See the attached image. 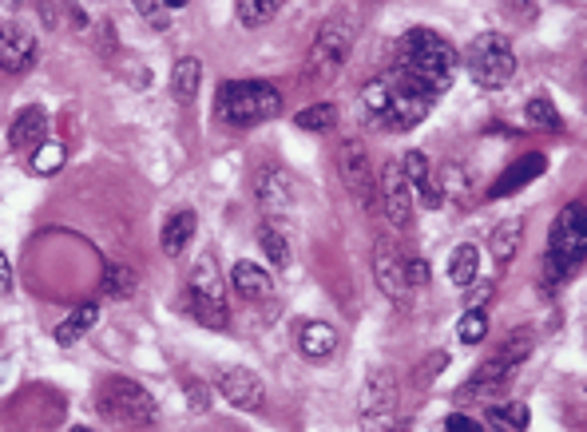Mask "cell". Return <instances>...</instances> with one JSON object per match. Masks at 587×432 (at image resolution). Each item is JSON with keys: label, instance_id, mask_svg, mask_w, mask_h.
<instances>
[{"label": "cell", "instance_id": "cell-20", "mask_svg": "<svg viewBox=\"0 0 587 432\" xmlns=\"http://www.w3.org/2000/svg\"><path fill=\"white\" fill-rule=\"evenodd\" d=\"M338 341L342 337L330 322H302V329H298V353L306 361H330L338 353Z\"/></svg>", "mask_w": 587, "mask_h": 432}, {"label": "cell", "instance_id": "cell-3", "mask_svg": "<svg viewBox=\"0 0 587 432\" xmlns=\"http://www.w3.org/2000/svg\"><path fill=\"white\" fill-rule=\"evenodd\" d=\"M282 115V96L274 84L262 80H235L219 88V119L231 127H254Z\"/></svg>", "mask_w": 587, "mask_h": 432}, {"label": "cell", "instance_id": "cell-43", "mask_svg": "<svg viewBox=\"0 0 587 432\" xmlns=\"http://www.w3.org/2000/svg\"><path fill=\"white\" fill-rule=\"evenodd\" d=\"M0 290H4V286H0Z\"/></svg>", "mask_w": 587, "mask_h": 432}, {"label": "cell", "instance_id": "cell-9", "mask_svg": "<svg viewBox=\"0 0 587 432\" xmlns=\"http://www.w3.org/2000/svg\"><path fill=\"white\" fill-rule=\"evenodd\" d=\"M532 345H536L532 329H512V333L492 349V357L476 369V377H472V385L465 389V393H492V389H500V385L516 373V365L528 361Z\"/></svg>", "mask_w": 587, "mask_h": 432}, {"label": "cell", "instance_id": "cell-12", "mask_svg": "<svg viewBox=\"0 0 587 432\" xmlns=\"http://www.w3.org/2000/svg\"><path fill=\"white\" fill-rule=\"evenodd\" d=\"M338 171H342L346 191L369 211L373 199H377V175L369 167V155H365V143L361 139H342V147H338Z\"/></svg>", "mask_w": 587, "mask_h": 432}, {"label": "cell", "instance_id": "cell-30", "mask_svg": "<svg viewBox=\"0 0 587 432\" xmlns=\"http://www.w3.org/2000/svg\"><path fill=\"white\" fill-rule=\"evenodd\" d=\"M524 119H528L532 127H540V131H560V127H564L560 111H556V104H552L548 96H536V100H528V108H524Z\"/></svg>", "mask_w": 587, "mask_h": 432}, {"label": "cell", "instance_id": "cell-29", "mask_svg": "<svg viewBox=\"0 0 587 432\" xmlns=\"http://www.w3.org/2000/svg\"><path fill=\"white\" fill-rule=\"evenodd\" d=\"M437 187H441V195L445 199H453V203H469V187H472V179H469V171L461 167V163H445L441 167V175H437Z\"/></svg>", "mask_w": 587, "mask_h": 432}, {"label": "cell", "instance_id": "cell-40", "mask_svg": "<svg viewBox=\"0 0 587 432\" xmlns=\"http://www.w3.org/2000/svg\"><path fill=\"white\" fill-rule=\"evenodd\" d=\"M0 286H4V290L12 286V266H8V258H4V254H0Z\"/></svg>", "mask_w": 587, "mask_h": 432}, {"label": "cell", "instance_id": "cell-41", "mask_svg": "<svg viewBox=\"0 0 587 432\" xmlns=\"http://www.w3.org/2000/svg\"><path fill=\"white\" fill-rule=\"evenodd\" d=\"M167 8H187V0H163Z\"/></svg>", "mask_w": 587, "mask_h": 432}, {"label": "cell", "instance_id": "cell-5", "mask_svg": "<svg viewBox=\"0 0 587 432\" xmlns=\"http://www.w3.org/2000/svg\"><path fill=\"white\" fill-rule=\"evenodd\" d=\"M350 48H353V28L346 20H326L306 52V84L310 88H326L338 80V72L346 68L350 60Z\"/></svg>", "mask_w": 587, "mask_h": 432}, {"label": "cell", "instance_id": "cell-22", "mask_svg": "<svg viewBox=\"0 0 587 432\" xmlns=\"http://www.w3.org/2000/svg\"><path fill=\"white\" fill-rule=\"evenodd\" d=\"M191 238H195V211H175L163 222V230H159V246L171 258H179L191 246Z\"/></svg>", "mask_w": 587, "mask_h": 432}, {"label": "cell", "instance_id": "cell-31", "mask_svg": "<svg viewBox=\"0 0 587 432\" xmlns=\"http://www.w3.org/2000/svg\"><path fill=\"white\" fill-rule=\"evenodd\" d=\"M104 294L108 298H131L135 294V274L127 270V266H119V262H104Z\"/></svg>", "mask_w": 587, "mask_h": 432}, {"label": "cell", "instance_id": "cell-39", "mask_svg": "<svg viewBox=\"0 0 587 432\" xmlns=\"http://www.w3.org/2000/svg\"><path fill=\"white\" fill-rule=\"evenodd\" d=\"M405 274H409V286H425L429 282V262L425 258H405Z\"/></svg>", "mask_w": 587, "mask_h": 432}, {"label": "cell", "instance_id": "cell-15", "mask_svg": "<svg viewBox=\"0 0 587 432\" xmlns=\"http://www.w3.org/2000/svg\"><path fill=\"white\" fill-rule=\"evenodd\" d=\"M262 211L270 218H286L294 211V179L282 167H262L258 171V187H254Z\"/></svg>", "mask_w": 587, "mask_h": 432}, {"label": "cell", "instance_id": "cell-24", "mask_svg": "<svg viewBox=\"0 0 587 432\" xmlns=\"http://www.w3.org/2000/svg\"><path fill=\"white\" fill-rule=\"evenodd\" d=\"M199 84H203V64H199L195 56H183V60L175 64V72H171V92H175V100H179V104H195Z\"/></svg>", "mask_w": 587, "mask_h": 432}, {"label": "cell", "instance_id": "cell-35", "mask_svg": "<svg viewBox=\"0 0 587 432\" xmlns=\"http://www.w3.org/2000/svg\"><path fill=\"white\" fill-rule=\"evenodd\" d=\"M484 333H488V318H484L480 310H469V314L461 318V325H457V337H461L465 345H480Z\"/></svg>", "mask_w": 587, "mask_h": 432}, {"label": "cell", "instance_id": "cell-17", "mask_svg": "<svg viewBox=\"0 0 587 432\" xmlns=\"http://www.w3.org/2000/svg\"><path fill=\"white\" fill-rule=\"evenodd\" d=\"M548 171V155H540V151H528V155H520L492 187H488V199L496 203V199H508V195H516V191H524L532 179H540Z\"/></svg>", "mask_w": 587, "mask_h": 432}, {"label": "cell", "instance_id": "cell-21", "mask_svg": "<svg viewBox=\"0 0 587 432\" xmlns=\"http://www.w3.org/2000/svg\"><path fill=\"white\" fill-rule=\"evenodd\" d=\"M231 286H235L246 302H262V298L274 294L270 274H266L262 266H254V262H235V270H231Z\"/></svg>", "mask_w": 587, "mask_h": 432}, {"label": "cell", "instance_id": "cell-16", "mask_svg": "<svg viewBox=\"0 0 587 432\" xmlns=\"http://www.w3.org/2000/svg\"><path fill=\"white\" fill-rule=\"evenodd\" d=\"M36 56V36L16 24V20H4L0 24V72H24Z\"/></svg>", "mask_w": 587, "mask_h": 432}, {"label": "cell", "instance_id": "cell-37", "mask_svg": "<svg viewBox=\"0 0 587 432\" xmlns=\"http://www.w3.org/2000/svg\"><path fill=\"white\" fill-rule=\"evenodd\" d=\"M183 393H187L191 413H211V389L203 381H183Z\"/></svg>", "mask_w": 587, "mask_h": 432}, {"label": "cell", "instance_id": "cell-38", "mask_svg": "<svg viewBox=\"0 0 587 432\" xmlns=\"http://www.w3.org/2000/svg\"><path fill=\"white\" fill-rule=\"evenodd\" d=\"M445 432H484V421H472L469 413H449L445 417Z\"/></svg>", "mask_w": 587, "mask_h": 432}, {"label": "cell", "instance_id": "cell-36", "mask_svg": "<svg viewBox=\"0 0 587 432\" xmlns=\"http://www.w3.org/2000/svg\"><path fill=\"white\" fill-rule=\"evenodd\" d=\"M131 4H135V12H139L155 32L167 28V4H163V0H131Z\"/></svg>", "mask_w": 587, "mask_h": 432}, {"label": "cell", "instance_id": "cell-14", "mask_svg": "<svg viewBox=\"0 0 587 432\" xmlns=\"http://www.w3.org/2000/svg\"><path fill=\"white\" fill-rule=\"evenodd\" d=\"M219 393H223L235 409H242V413H262V405H266L262 381H258L250 369H242V365H231V369L219 373Z\"/></svg>", "mask_w": 587, "mask_h": 432}, {"label": "cell", "instance_id": "cell-32", "mask_svg": "<svg viewBox=\"0 0 587 432\" xmlns=\"http://www.w3.org/2000/svg\"><path fill=\"white\" fill-rule=\"evenodd\" d=\"M258 246H262V254H266L274 266H290V246H286V238L278 234V226H274V222L258 226Z\"/></svg>", "mask_w": 587, "mask_h": 432}, {"label": "cell", "instance_id": "cell-13", "mask_svg": "<svg viewBox=\"0 0 587 432\" xmlns=\"http://www.w3.org/2000/svg\"><path fill=\"white\" fill-rule=\"evenodd\" d=\"M373 278H377V286L393 298V302H409V274H405V258H401V250L393 246V242H377L373 246Z\"/></svg>", "mask_w": 587, "mask_h": 432}, {"label": "cell", "instance_id": "cell-2", "mask_svg": "<svg viewBox=\"0 0 587 432\" xmlns=\"http://www.w3.org/2000/svg\"><path fill=\"white\" fill-rule=\"evenodd\" d=\"M361 104H365V111H369L381 127H389V131H413V127L429 115L433 96L421 92V88H413L405 76H397V72L389 68V76L365 84Z\"/></svg>", "mask_w": 587, "mask_h": 432}, {"label": "cell", "instance_id": "cell-34", "mask_svg": "<svg viewBox=\"0 0 587 432\" xmlns=\"http://www.w3.org/2000/svg\"><path fill=\"white\" fill-rule=\"evenodd\" d=\"M64 167V143H40L32 151V171L36 175H56Z\"/></svg>", "mask_w": 587, "mask_h": 432}, {"label": "cell", "instance_id": "cell-25", "mask_svg": "<svg viewBox=\"0 0 587 432\" xmlns=\"http://www.w3.org/2000/svg\"><path fill=\"white\" fill-rule=\"evenodd\" d=\"M520 242H524V218H504V222L492 230V258H496L500 266H508L512 254L520 250Z\"/></svg>", "mask_w": 587, "mask_h": 432}, {"label": "cell", "instance_id": "cell-1", "mask_svg": "<svg viewBox=\"0 0 587 432\" xmlns=\"http://www.w3.org/2000/svg\"><path fill=\"white\" fill-rule=\"evenodd\" d=\"M457 64H461L457 48L433 28H409L393 48V72L405 76L413 88L429 92L433 100L453 88Z\"/></svg>", "mask_w": 587, "mask_h": 432}, {"label": "cell", "instance_id": "cell-18", "mask_svg": "<svg viewBox=\"0 0 587 432\" xmlns=\"http://www.w3.org/2000/svg\"><path fill=\"white\" fill-rule=\"evenodd\" d=\"M401 171H405L413 195L421 199V207L437 211V207L445 203V195H441V187H437V179H433V167H429V155H425V151H409L405 163H401Z\"/></svg>", "mask_w": 587, "mask_h": 432}, {"label": "cell", "instance_id": "cell-8", "mask_svg": "<svg viewBox=\"0 0 587 432\" xmlns=\"http://www.w3.org/2000/svg\"><path fill=\"white\" fill-rule=\"evenodd\" d=\"M100 413H104L108 421L123 425V429H147V425H155V417H159L155 397H151L143 385L127 381V377H116V381H108V385L100 389Z\"/></svg>", "mask_w": 587, "mask_h": 432}, {"label": "cell", "instance_id": "cell-11", "mask_svg": "<svg viewBox=\"0 0 587 432\" xmlns=\"http://www.w3.org/2000/svg\"><path fill=\"white\" fill-rule=\"evenodd\" d=\"M377 203H381V215L389 218L393 230H409V222H413V187H409L401 163H385L377 171Z\"/></svg>", "mask_w": 587, "mask_h": 432}, {"label": "cell", "instance_id": "cell-19", "mask_svg": "<svg viewBox=\"0 0 587 432\" xmlns=\"http://www.w3.org/2000/svg\"><path fill=\"white\" fill-rule=\"evenodd\" d=\"M40 143H48V111L44 108L16 111V119L8 123V147L12 151H36Z\"/></svg>", "mask_w": 587, "mask_h": 432}, {"label": "cell", "instance_id": "cell-26", "mask_svg": "<svg viewBox=\"0 0 587 432\" xmlns=\"http://www.w3.org/2000/svg\"><path fill=\"white\" fill-rule=\"evenodd\" d=\"M476 274H480V250L465 242V246H457L453 250V258H449V282L457 286V290H469L472 282H476Z\"/></svg>", "mask_w": 587, "mask_h": 432}, {"label": "cell", "instance_id": "cell-42", "mask_svg": "<svg viewBox=\"0 0 587 432\" xmlns=\"http://www.w3.org/2000/svg\"><path fill=\"white\" fill-rule=\"evenodd\" d=\"M72 432H92V429H84V425H76V429H72Z\"/></svg>", "mask_w": 587, "mask_h": 432}, {"label": "cell", "instance_id": "cell-33", "mask_svg": "<svg viewBox=\"0 0 587 432\" xmlns=\"http://www.w3.org/2000/svg\"><path fill=\"white\" fill-rule=\"evenodd\" d=\"M294 123H298L302 131H326V127L338 123V108H334V104H314V108L298 111Z\"/></svg>", "mask_w": 587, "mask_h": 432}, {"label": "cell", "instance_id": "cell-4", "mask_svg": "<svg viewBox=\"0 0 587 432\" xmlns=\"http://www.w3.org/2000/svg\"><path fill=\"white\" fill-rule=\"evenodd\" d=\"M587 258V207L568 203L548 234V274L552 278H572Z\"/></svg>", "mask_w": 587, "mask_h": 432}, {"label": "cell", "instance_id": "cell-23", "mask_svg": "<svg viewBox=\"0 0 587 432\" xmlns=\"http://www.w3.org/2000/svg\"><path fill=\"white\" fill-rule=\"evenodd\" d=\"M528 421H532V413H528L524 401H504V405L484 409V429L492 432H524Z\"/></svg>", "mask_w": 587, "mask_h": 432}, {"label": "cell", "instance_id": "cell-6", "mask_svg": "<svg viewBox=\"0 0 587 432\" xmlns=\"http://www.w3.org/2000/svg\"><path fill=\"white\" fill-rule=\"evenodd\" d=\"M191 318L207 329H227V282L219 274L215 254H199L191 266Z\"/></svg>", "mask_w": 587, "mask_h": 432}, {"label": "cell", "instance_id": "cell-10", "mask_svg": "<svg viewBox=\"0 0 587 432\" xmlns=\"http://www.w3.org/2000/svg\"><path fill=\"white\" fill-rule=\"evenodd\" d=\"M397 405H401V393L393 373H369L357 401L361 432H397Z\"/></svg>", "mask_w": 587, "mask_h": 432}, {"label": "cell", "instance_id": "cell-7", "mask_svg": "<svg viewBox=\"0 0 587 432\" xmlns=\"http://www.w3.org/2000/svg\"><path fill=\"white\" fill-rule=\"evenodd\" d=\"M465 68L480 88H504L516 76V52L508 44V36L500 32H484L465 48Z\"/></svg>", "mask_w": 587, "mask_h": 432}, {"label": "cell", "instance_id": "cell-28", "mask_svg": "<svg viewBox=\"0 0 587 432\" xmlns=\"http://www.w3.org/2000/svg\"><path fill=\"white\" fill-rule=\"evenodd\" d=\"M96 322H100V306H80L72 318H64V322L56 325V341L60 345H76Z\"/></svg>", "mask_w": 587, "mask_h": 432}, {"label": "cell", "instance_id": "cell-27", "mask_svg": "<svg viewBox=\"0 0 587 432\" xmlns=\"http://www.w3.org/2000/svg\"><path fill=\"white\" fill-rule=\"evenodd\" d=\"M282 4L286 0H235V16L242 28H262V24H270L278 16Z\"/></svg>", "mask_w": 587, "mask_h": 432}]
</instances>
